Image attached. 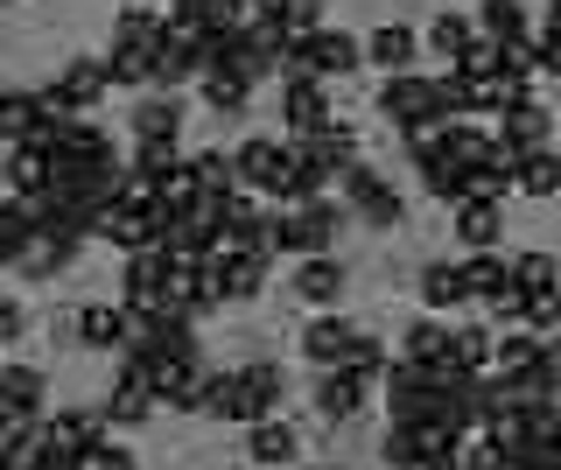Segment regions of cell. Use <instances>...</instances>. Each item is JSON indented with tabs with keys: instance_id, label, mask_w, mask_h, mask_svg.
Listing matches in <instances>:
<instances>
[{
	"instance_id": "obj_1",
	"label": "cell",
	"mask_w": 561,
	"mask_h": 470,
	"mask_svg": "<svg viewBox=\"0 0 561 470\" xmlns=\"http://www.w3.org/2000/svg\"><path fill=\"white\" fill-rule=\"evenodd\" d=\"M344 232V197H309V204H274L267 211V253L302 260V253H337Z\"/></svg>"
},
{
	"instance_id": "obj_2",
	"label": "cell",
	"mask_w": 561,
	"mask_h": 470,
	"mask_svg": "<svg viewBox=\"0 0 561 470\" xmlns=\"http://www.w3.org/2000/svg\"><path fill=\"white\" fill-rule=\"evenodd\" d=\"M337 197H344V211L358 225H373V232H400V225H408V197H400L373 162H344L337 169Z\"/></svg>"
},
{
	"instance_id": "obj_3",
	"label": "cell",
	"mask_w": 561,
	"mask_h": 470,
	"mask_svg": "<svg viewBox=\"0 0 561 470\" xmlns=\"http://www.w3.org/2000/svg\"><path fill=\"white\" fill-rule=\"evenodd\" d=\"M105 422H113V435H134V428H148L154 422V379H148V352H119L113 358V387H105Z\"/></svg>"
},
{
	"instance_id": "obj_4",
	"label": "cell",
	"mask_w": 561,
	"mask_h": 470,
	"mask_svg": "<svg viewBox=\"0 0 561 470\" xmlns=\"http://www.w3.org/2000/svg\"><path fill=\"white\" fill-rule=\"evenodd\" d=\"M49 169H57L49 183H78V176H113V169H127V162L113 154V134H105L99 119H70L57 134V148H49Z\"/></svg>"
},
{
	"instance_id": "obj_5",
	"label": "cell",
	"mask_w": 561,
	"mask_h": 470,
	"mask_svg": "<svg viewBox=\"0 0 561 470\" xmlns=\"http://www.w3.org/2000/svg\"><path fill=\"white\" fill-rule=\"evenodd\" d=\"M358 64H365V36H344V28H309V36H295V43H288L280 71H309V78L337 84V78L358 71Z\"/></svg>"
},
{
	"instance_id": "obj_6",
	"label": "cell",
	"mask_w": 561,
	"mask_h": 470,
	"mask_svg": "<svg viewBox=\"0 0 561 470\" xmlns=\"http://www.w3.org/2000/svg\"><path fill=\"white\" fill-rule=\"evenodd\" d=\"M232 169H239V190L280 204L288 197V176H295V141H274V134H245L232 148Z\"/></svg>"
},
{
	"instance_id": "obj_7",
	"label": "cell",
	"mask_w": 561,
	"mask_h": 470,
	"mask_svg": "<svg viewBox=\"0 0 561 470\" xmlns=\"http://www.w3.org/2000/svg\"><path fill=\"white\" fill-rule=\"evenodd\" d=\"M105 92H113L105 57H64L57 78L43 84V113H78V119H92V113L105 106Z\"/></svg>"
},
{
	"instance_id": "obj_8",
	"label": "cell",
	"mask_w": 561,
	"mask_h": 470,
	"mask_svg": "<svg viewBox=\"0 0 561 470\" xmlns=\"http://www.w3.org/2000/svg\"><path fill=\"white\" fill-rule=\"evenodd\" d=\"M393 134H414V127H443V106H435V78L421 71H393L379 84V106H373Z\"/></svg>"
},
{
	"instance_id": "obj_9",
	"label": "cell",
	"mask_w": 561,
	"mask_h": 470,
	"mask_svg": "<svg viewBox=\"0 0 561 470\" xmlns=\"http://www.w3.org/2000/svg\"><path fill=\"white\" fill-rule=\"evenodd\" d=\"M267 267L274 260L267 253H204V282L218 288V302L225 309H239V302H260V295H267Z\"/></svg>"
},
{
	"instance_id": "obj_10",
	"label": "cell",
	"mask_w": 561,
	"mask_h": 470,
	"mask_svg": "<svg viewBox=\"0 0 561 470\" xmlns=\"http://www.w3.org/2000/svg\"><path fill=\"white\" fill-rule=\"evenodd\" d=\"M280 119H288V141H302V134H323L330 119V84L309 78V71H280Z\"/></svg>"
},
{
	"instance_id": "obj_11",
	"label": "cell",
	"mask_w": 561,
	"mask_h": 470,
	"mask_svg": "<svg viewBox=\"0 0 561 470\" xmlns=\"http://www.w3.org/2000/svg\"><path fill=\"white\" fill-rule=\"evenodd\" d=\"M499 148L505 154H534V148H554V113L540 106L534 92H519V99H505V113H499Z\"/></svg>"
},
{
	"instance_id": "obj_12",
	"label": "cell",
	"mask_w": 561,
	"mask_h": 470,
	"mask_svg": "<svg viewBox=\"0 0 561 470\" xmlns=\"http://www.w3.org/2000/svg\"><path fill=\"white\" fill-rule=\"evenodd\" d=\"M245 463L253 470H302V435H295V422H280V414L245 422Z\"/></svg>"
},
{
	"instance_id": "obj_13",
	"label": "cell",
	"mask_w": 561,
	"mask_h": 470,
	"mask_svg": "<svg viewBox=\"0 0 561 470\" xmlns=\"http://www.w3.org/2000/svg\"><path fill=\"white\" fill-rule=\"evenodd\" d=\"M295 295H302L309 309H337L344 302V288H351V274H344V260L337 253H302L295 260Z\"/></svg>"
},
{
	"instance_id": "obj_14",
	"label": "cell",
	"mask_w": 561,
	"mask_h": 470,
	"mask_svg": "<svg viewBox=\"0 0 561 470\" xmlns=\"http://www.w3.org/2000/svg\"><path fill=\"white\" fill-rule=\"evenodd\" d=\"M351 344H358V323H344L337 309H316V323L302 330V358L316 365V372H337V365L351 358Z\"/></svg>"
},
{
	"instance_id": "obj_15",
	"label": "cell",
	"mask_w": 561,
	"mask_h": 470,
	"mask_svg": "<svg viewBox=\"0 0 561 470\" xmlns=\"http://www.w3.org/2000/svg\"><path fill=\"white\" fill-rule=\"evenodd\" d=\"M280 393H288V379H280V365H274V358L239 365V428H245V422H267V414H280Z\"/></svg>"
},
{
	"instance_id": "obj_16",
	"label": "cell",
	"mask_w": 561,
	"mask_h": 470,
	"mask_svg": "<svg viewBox=\"0 0 561 470\" xmlns=\"http://www.w3.org/2000/svg\"><path fill=\"white\" fill-rule=\"evenodd\" d=\"M365 400H373V387H358L351 372H316V387H309V408L323 414L330 428L358 422V414H365Z\"/></svg>"
},
{
	"instance_id": "obj_17",
	"label": "cell",
	"mask_w": 561,
	"mask_h": 470,
	"mask_svg": "<svg viewBox=\"0 0 561 470\" xmlns=\"http://www.w3.org/2000/svg\"><path fill=\"white\" fill-rule=\"evenodd\" d=\"M449 225H456V239H463V253H491L505 239V204L499 197H463L449 211Z\"/></svg>"
},
{
	"instance_id": "obj_18",
	"label": "cell",
	"mask_w": 561,
	"mask_h": 470,
	"mask_svg": "<svg viewBox=\"0 0 561 470\" xmlns=\"http://www.w3.org/2000/svg\"><path fill=\"white\" fill-rule=\"evenodd\" d=\"M197 78H204V49L190 36H175V28H162V43H154V92H183Z\"/></svg>"
},
{
	"instance_id": "obj_19",
	"label": "cell",
	"mask_w": 561,
	"mask_h": 470,
	"mask_svg": "<svg viewBox=\"0 0 561 470\" xmlns=\"http://www.w3.org/2000/svg\"><path fill=\"white\" fill-rule=\"evenodd\" d=\"M400 358L408 365H456V323L449 317H414L400 330Z\"/></svg>"
},
{
	"instance_id": "obj_20",
	"label": "cell",
	"mask_w": 561,
	"mask_h": 470,
	"mask_svg": "<svg viewBox=\"0 0 561 470\" xmlns=\"http://www.w3.org/2000/svg\"><path fill=\"white\" fill-rule=\"evenodd\" d=\"M414 282H421V309H428V317H449V309H470L463 260H428V267H421Z\"/></svg>"
},
{
	"instance_id": "obj_21",
	"label": "cell",
	"mask_w": 561,
	"mask_h": 470,
	"mask_svg": "<svg viewBox=\"0 0 561 470\" xmlns=\"http://www.w3.org/2000/svg\"><path fill=\"white\" fill-rule=\"evenodd\" d=\"M78 253H84V239H57V232H35L22 260H14V274H28V282H57V274L78 267Z\"/></svg>"
},
{
	"instance_id": "obj_22",
	"label": "cell",
	"mask_w": 561,
	"mask_h": 470,
	"mask_svg": "<svg viewBox=\"0 0 561 470\" xmlns=\"http://www.w3.org/2000/svg\"><path fill=\"white\" fill-rule=\"evenodd\" d=\"M78 344L99 352V358H119L127 352V309L119 302H84L78 309Z\"/></svg>"
},
{
	"instance_id": "obj_23",
	"label": "cell",
	"mask_w": 561,
	"mask_h": 470,
	"mask_svg": "<svg viewBox=\"0 0 561 470\" xmlns=\"http://www.w3.org/2000/svg\"><path fill=\"white\" fill-rule=\"evenodd\" d=\"M49 176H57V169H49V148H35V141H14L8 148V169H0V183H8V197H43L49 190Z\"/></svg>"
},
{
	"instance_id": "obj_24",
	"label": "cell",
	"mask_w": 561,
	"mask_h": 470,
	"mask_svg": "<svg viewBox=\"0 0 561 470\" xmlns=\"http://www.w3.org/2000/svg\"><path fill=\"white\" fill-rule=\"evenodd\" d=\"M134 141H183V99H175V92H140Z\"/></svg>"
},
{
	"instance_id": "obj_25",
	"label": "cell",
	"mask_w": 561,
	"mask_h": 470,
	"mask_svg": "<svg viewBox=\"0 0 561 470\" xmlns=\"http://www.w3.org/2000/svg\"><path fill=\"white\" fill-rule=\"evenodd\" d=\"M414 57H421V36H414L408 22H386V28L365 36V64H379L386 78H393V71H414Z\"/></svg>"
},
{
	"instance_id": "obj_26",
	"label": "cell",
	"mask_w": 561,
	"mask_h": 470,
	"mask_svg": "<svg viewBox=\"0 0 561 470\" xmlns=\"http://www.w3.org/2000/svg\"><path fill=\"white\" fill-rule=\"evenodd\" d=\"M0 408H14V414H49V379H43V365H0Z\"/></svg>"
},
{
	"instance_id": "obj_27",
	"label": "cell",
	"mask_w": 561,
	"mask_h": 470,
	"mask_svg": "<svg viewBox=\"0 0 561 470\" xmlns=\"http://www.w3.org/2000/svg\"><path fill=\"white\" fill-rule=\"evenodd\" d=\"M478 36H491V43H534V14H526V0H478Z\"/></svg>"
},
{
	"instance_id": "obj_28",
	"label": "cell",
	"mask_w": 561,
	"mask_h": 470,
	"mask_svg": "<svg viewBox=\"0 0 561 470\" xmlns=\"http://www.w3.org/2000/svg\"><path fill=\"white\" fill-rule=\"evenodd\" d=\"M162 28H169V14L154 8V0H127V8L113 14V43H127V49H154Z\"/></svg>"
},
{
	"instance_id": "obj_29",
	"label": "cell",
	"mask_w": 561,
	"mask_h": 470,
	"mask_svg": "<svg viewBox=\"0 0 561 470\" xmlns=\"http://www.w3.org/2000/svg\"><path fill=\"white\" fill-rule=\"evenodd\" d=\"M197 99H204L210 113H245V99H253V78H239L232 64H204Z\"/></svg>"
},
{
	"instance_id": "obj_30",
	"label": "cell",
	"mask_w": 561,
	"mask_h": 470,
	"mask_svg": "<svg viewBox=\"0 0 561 470\" xmlns=\"http://www.w3.org/2000/svg\"><path fill=\"white\" fill-rule=\"evenodd\" d=\"M43 428L57 435V443H70V449H92L99 435H113L105 408H57V414H43Z\"/></svg>"
},
{
	"instance_id": "obj_31",
	"label": "cell",
	"mask_w": 561,
	"mask_h": 470,
	"mask_svg": "<svg viewBox=\"0 0 561 470\" xmlns=\"http://www.w3.org/2000/svg\"><path fill=\"white\" fill-rule=\"evenodd\" d=\"M491 148H499V134H484L478 119H443V154L456 169H478Z\"/></svg>"
},
{
	"instance_id": "obj_32",
	"label": "cell",
	"mask_w": 561,
	"mask_h": 470,
	"mask_svg": "<svg viewBox=\"0 0 561 470\" xmlns=\"http://www.w3.org/2000/svg\"><path fill=\"white\" fill-rule=\"evenodd\" d=\"M499 379H519V372H540V330H499V358H491Z\"/></svg>"
},
{
	"instance_id": "obj_33",
	"label": "cell",
	"mask_w": 561,
	"mask_h": 470,
	"mask_svg": "<svg viewBox=\"0 0 561 470\" xmlns=\"http://www.w3.org/2000/svg\"><path fill=\"white\" fill-rule=\"evenodd\" d=\"M190 169H197L204 204H225L239 190V169H232V154H225V148H197V154H190Z\"/></svg>"
},
{
	"instance_id": "obj_34",
	"label": "cell",
	"mask_w": 561,
	"mask_h": 470,
	"mask_svg": "<svg viewBox=\"0 0 561 470\" xmlns=\"http://www.w3.org/2000/svg\"><path fill=\"white\" fill-rule=\"evenodd\" d=\"M105 78L127 84V92H154V49H127V43H113V49H105Z\"/></svg>"
},
{
	"instance_id": "obj_35",
	"label": "cell",
	"mask_w": 561,
	"mask_h": 470,
	"mask_svg": "<svg viewBox=\"0 0 561 470\" xmlns=\"http://www.w3.org/2000/svg\"><path fill=\"white\" fill-rule=\"evenodd\" d=\"M499 358V330L491 323H456V372H491Z\"/></svg>"
},
{
	"instance_id": "obj_36",
	"label": "cell",
	"mask_w": 561,
	"mask_h": 470,
	"mask_svg": "<svg viewBox=\"0 0 561 470\" xmlns=\"http://www.w3.org/2000/svg\"><path fill=\"white\" fill-rule=\"evenodd\" d=\"M470 43H478V14H449V8H443V14L428 22V49H435V57H449V64H456Z\"/></svg>"
},
{
	"instance_id": "obj_37",
	"label": "cell",
	"mask_w": 561,
	"mask_h": 470,
	"mask_svg": "<svg viewBox=\"0 0 561 470\" xmlns=\"http://www.w3.org/2000/svg\"><path fill=\"white\" fill-rule=\"evenodd\" d=\"M295 148H309L316 162H330V169H344V162H358V127H344V119H330L323 134H302Z\"/></svg>"
},
{
	"instance_id": "obj_38",
	"label": "cell",
	"mask_w": 561,
	"mask_h": 470,
	"mask_svg": "<svg viewBox=\"0 0 561 470\" xmlns=\"http://www.w3.org/2000/svg\"><path fill=\"white\" fill-rule=\"evenodd\" d=\"M197 414H210V422H239V365H232V372L204 365V400H197Z\"/></svg>"
},
{
	"instance_id": "obj_39",
	"label": "cell",
	"mask_w": 561,
	"mask_h": 470,
	"mask_svg": "<svg viewBox=\"0 0 561 470\" xmlns=\"http://www.w3.org/2000/svg\"><path fill=\"white\" fill-rule=\"evenodd\" d=\"M513 288H519V295H548V288H561V260L540 253V247L513 253Z\"/></svg>"
},
{
	"instance_id": "obj_40",
	"label": "cell",
	"mask_w": 561,
	"mask_h": 470,
	"mask_svg": "<svg viewBox=\"0 0 561 470\" xmlns=\"http://www.w3.org/2000/svg\"><path fill=\"white\" fill-rule=\"evenodd\" d=\"M421 190H428V197L443 204V211H456V204L470 197V176L449 162V154H435V162H421Z\"/></svg>"
},
{
	"instance_id": "obj_41",
	"label": "cell",
	"mask_w": 561,
	"mask_h": 470,
	"mask_svg": "<svg viewBox=\"0 0 561 470\" xmlns=\"http://www.w3.org/2000/svg\"><path fill=\"white\" fill-rule=\"evenodd\" d=\"M519 197H561V154L554 148L519 154Z\"/></svg>"
},
{
	"instance_id": "obj_42",
	"label": "cell",
	"mask_w": 561,
	"mask_h": 470,
	"mask_svg": "<svg viewBox=\"0 0 561 470\" xmlns=\"http://www.w3.org/2000/svg\"><path fill=\"white\" fill-rule=\"evenodd\" d=\"M154 197H162V211H197L204 204V190H197V169H190V154L175 169H162L154 176Z\"/></svg>"
},
{
	"instance_id": "obj_43",
	"label": "cell",
	"mask_w": 561,
	"mask_h": 470,
	"mask_svg": "<svg viewBox=\"0 0 561 470\" xmlns=\"http://www.w3.org/2000/svg\"><path fill=\"white\" fill-rule=\"evenodd\" d=\"M35 119H43V99H35V92H14V84H8V99H0V141H28V134H35Z\"/></svg>"
},
{
	"instance_id": "obj_44",
	"label": "cell",
	"mask_w": 561,
	"mask_h": 470,
	"mask_svg": "<svg viewBox=\"0 0 561 470\" xmlns=\"http://www.w3.org/2000/svg\"><path fill=\"white\" fill-rule=\"evenodd\" d=\"M253 14L280 22L288 36H309V28H323V0H253Z\"/></svg>"
},
{
	"instance_id": "obj_45",
	"label": "cell",
	"mask_w": 561,
	"mask_h": 470,
	"mask_svg": "<svg viewBox=\"0 0 561 470\" xmlns=\"http://www.w3.org/2000/svg\"><path fill=\"white\" fill-rule=\"evenodd\" d=\"M379 463L386 470H421V428L393 422V428H386V443H379Z\"/></svg>"
},
{
	"instance_id": "obj_46",
	"label": "cell",
	"mask_w": 561,
	"mask_h": 470,
	"mask_svg": "<svg viewBox=\"0 0 561 470\" xmlns=\"http://www.w3.org/2000/svg\"><path fill=\"white\" fill-rule=\"evenodd\" d=\"M70 470H140V463H134V449H127V443L99 435L92 449H78V463H70Z\"/></svg>"
},
{
	"instance_id": "obj_47",
	"label": "cell",
	"mask_w": 561,
	"mask_h": 470,
	"mask_svg": "<svg viewBox=\"0 0 561 470\" xmlns=\"http://www.w3.org/2000/svg\"><path fill=\"white\" fill-rule=\"evenodd\" d=\"M463 470H505V449L491 443V428H463Z\"/></svg>"
},
{
	"instance_id": "obj_48",
	"label": "cell",
	"mask_w": 561,
	"mask_h": 470,
	"mask_svg": "<svg viewBox=\"0 0 561 470\" xmlns=\"http://www.w3.org/2000/svg\"><path fill=\"white\" fill-rule=\"evenodd\" d=\"M449 71H463V78H499V43H491V36H478V43L463 49V57L449 64Z\"/></svg>"
},
{
	"instance_id": "obj_49",
	"label": "cell",
	"mask_w": 561,
	"mask_h": 470,
	"mask_svg": "<svg viewBox=\"0 0 561 470\" xmlns=\"http://www.w3.org/2000/svg\"><path fill=\"white\" fill-rule=\"evenodd\" d=\"M43 435V414H14V408H0V449H22Z\"/></svg>"
},
{
	"instance_id": "obj_50",
	"label": "cell",
	"mask_w": 561,
	"mask_h": 470,
	"mask_svg": "<svg viewBox=\"0 0 561 470\" xmlns=\"http://www.w3.org/2000/svg\"><path fill=\"white\" fill-rule=\"evenodd\" d=\"M28 337V309L14 295H0V344H22Z\"/></svg>"
},
{
	"instance_id": "obj_51",
	"label": "cell",
	"mask_w": 561,
	"mask_h": 470,
	"mask_svg": "<svg viewBox=\"0 0 561 470\" xmlns=\"http://www.w3.org/2000/svg\"><path fill=\"white\" fill-rule=\"evenodd\" d=\"M534 470H561V435H548V443L534 449Z\"/></svg>"
},
{
	"instance_id": "obj_52",
	"label": "cell",
	"mask_w": 561,
	"mask_h": 470,
	"mask_svg": "<svg viewBox=\"0 0 561 470\" xmlns=\"http://www.w3.org/2000/svg\"><path fill=\"white\" fill-rule=\"evenodd\" d=\"M548 28H561V0H554V8H548Z\"/></svg>"
},
{
	"instance_id": "obj_53",
	"label": "cell",
	"mask_w": 561,
	"mask_h": 470,
	"mask_svg": "<svg viewBox=\"0 0 561 470\" xmlns=\"http://www.w3.org/2000/svg\"><path fill=\"white\" fill-rule=\"evenodd\" d=\"M302 470H337V463H302Z\"/></svg>"
},
{
	"instance_id": "obj_54",
	"label": "cell",
	"mask_w": 561,
	"mask_h": 470,
	"mask_svg": "<svg viewBox=\"0 0 561 470\" xmlns=\"http://www.w3.org/2000/svg\"><path fill=\"white\" fill-rule=\"evenodd\" d=\"M232 470H253V463H232Z\"/></svg>"
},
{
	"instance_id": "obj_55",
	"label": "cell",
	"mask_w": 561,
	"mask_h": 470,
	"mask_svg": "<svg viewBox=\"0 0 561 470\" xmlns=\"http://www.w3.org/2000/svg\"><path fill=\"white\" fill-rule=\"evenodd\" d=\"M0 99H8V84H0Z\"/></svg>"
},
{
	"instance_id": "obj_56",
	"label": "cell",
	"mask_w": 561,
	"mask_h": 470,
	"mask_svg": "<svg viewBox=\"0 0 561 470\" xmlns=\"http://www.w3.org/2000/svg\"><path fill=\"white\" fill-rule=\"evenodd\" d=\"M0 8H14V0H0Z\"/></svg>"
}]
</instances>
